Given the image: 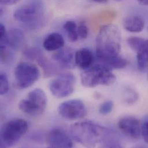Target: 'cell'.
Here are the masks:
<instances>
[{
    "label": "cell",
    "instance_id": "obj_1",
    "mask_svg": "<svg viewBox=\"0 0 148 148\" xmlns=\"http://www.w3.org/2000/svg\"><path fill=\"white\" fill-rule=\"evenodd\" d=\"M121 49V32L114 24L103 26L96 39V56L103 64L118 57Z\"/></svg>",
    "mask_w": 148,
    "mask_h": 148
},
{
    "label": "cell",
    "instance_id": "obj_2",
    "mask_svg": "<svg viewBox=\"0 0 148 148\" xmlns=\"http://www.w3.org/2000/svg\"><path fill=\"white\" fill-rule=\"evenodd\" d=\"M111 131L91 121H82L73 124L69 128V135L75 142L88 147H95L103 143Z\"/></svg>",
    "mask_w": 148,
    "mask_h": 148
},
{
    "label": "cell",
    "instance_id": "obj_3",
    "mask_svg": "<svg viewBox=\"0 0 148 148\" xmlns=\"http://www.w3.org/2000/svg\"><path fill=\"white\" fill-rule=\"evenodd\" d=\"M45 6L41 0H31L17 8L14 18L31 29L41 28L46 21Z\"/></svg>",
    "mask_w": 148,
    "mask_h": 148
},
{
    "label": "cell",
    "instance_id": "obj_4",
    "mask_svg": "<svg viewBox=\"0 0 148 148\" xmlns=\"http://www.w3.org/2000/svg\"><path fill=\"white\" fill-rule=\"evenodd\" d=\"M116 77L107 66L101 64L91 66L81 74V82L86 88H95L99 85H111Z\"/></svg>",
    "mask_w": 148,
    "mask_h": 148
},
{
    "label": "cell",
    "instance_id": "obj_5",
    "mask_svg": "<svg viewBox=\"0 0 148 148\" xmlns=\"http://www.w3.org/2000/svg\"><path fill=\"white\" fill-rule=\"evenodd\" d=\"M28 122L24 119L17 118L9 121L1 129V147L15 145L27 133Z\"/></svg>",
    "mask_w": 148,
    "mask_h": 148
},
{
    "label": "cell",
    "instance_id": "obj_6",
    "mask_svg": "<svg viewBox=\"0 0 148 148\" xmlns=\"http://www.w3.org/2000/svg\"><path fill=\"white\" fill-rule=\"evenodd\" d=\"M47 99L45 92L40 88H36L28 94L27 97L21 100L18 108L23 112L31 116H39L45 111Z\"/></svg>",
    "mask_w": 148,
    "mask_h": 148
},
{
    "label": "cell",
    "instance_id": "obj_7",
    "mask_svg": "<svg viewBox=\"0 0 148 148\" xmlns=\"http://www.w3.org/2000/svg\"><path fill=\"white\" fill-rule=\"evenodd\" d=\"M38 66L29 62H20L14 72V86L18 89H24L32 86L40 77Z\"/></svg>",
    "mask_w": 148,
    "mask_h": 148
},
{
    "label": "cell",
    "instance_id": "obj_8",
    "mask_svg": "<svg viewBox=\"0 0 148 148\" xmlns=\"http://www.w3.org/2000/svg\"><path fill=\"white\" fill-rule=\"evenodd\" d=\"M75 77L72 73L66 72L60 74L49 83V89L56 97L63 98L71 95L74 91Z\"/></svg>",
    "mask_w": 148,
    "mask_h": 148
},
{
    "label": "cell",
    "instance_id": "obj_9",
    "mask_svg": "<svg viewBox=\"0 0 148 148\" xmlns=\"http://www.w3.org/2000/svg\"><path fill=\"white\" fill-rule=\"evenodd\" d=\"M58 111L62 117L69 120L81 119L87 114L85 105L79 99H72L62 103Z\"/></svg>",
    "mask_w": 148,
    "mask_h": 148
},
{
    "label": "cell",
    "instance_id": "obj_10",
    "mask_svg": "<svg viewBox=\"0 0 148 148\" xmlns=\"http://www.w3.org/2000/svg\"><path fill=\"white\" fill-rule=\"evenodd\" d=\"M24 55L28 58L35 60L43 69L46 76H51L58 71V65L49 60L43 54L42 51L37 48L28 49L24 51Z\"/></svg>",
    "mask_w": 148,
    "mask_h": 148
},
{
    "label": "cell",
    "instance_id": "obj_11",
    "mask_svg": "<svg viewBox=\"0 0 148 148\" xmlns=\"http://www.w3.org/2000/svg\"><path fill=\"white\" fill-rule=\"evenodd\" d=\"M47 146L50 148H72L73 142L69 136L62 129L55 128L47 137Z\"/></svg>",
    "mask_w": 148,
    "mask_h": 148
},
{
    "label": "cell",
    "instance_id": "obj_12",
    "mask_svg": "<svg viewBox=\"0 0 148 148\" xmlns=\"http://www.w3.org/2000/svg\"><path fill=\"white\" fill-rule=\"evenodd\" d=\"M119 130L133 139H138L141 134V125L140 121L133 116L122 118L118 123Z\"/></svg>",
    "mask_w": 148,
    "mask_h": 148
},
{
    "label": "cell",
    "instance_id": "obj_13",
    "mask_svg": "<svg viewBox=\"0 0 148 148\" xmlns=\"http://www.w3.org/2000/svg\"><path fill=\"white\" fill-rule=\"evenodd\" d=\"M75 55V52L72 48L62 47L53 54L52 58L60 68L71 69L76 66Z\"/></svg>",
    "mask_w": 148,
    "mask_h": 148
},
{
    "label": "cell",
    "instance_id": "obj_14",
    "mask_svg": "<svg viewBox=\"0 0 148 148\" xmlns=\"http://www.w3.org/2000/svg\"><path fill=\"white\" fill-rule=\"evenodd\" d=\"M24 34L21 29L17 28H12L7 31L5 42L1 46L8 47L13 50H17L24 42Z\"/></svg>",
    "mask_w": 148,
    "mask_h": 148
},
{
    "label": "cell",
    "instance_id": "obj_15",
    "mask_svg": "<svg viewBox=\"0 0 148 148\" xmlns=\"http://www.w3.org/2000/svg\"><path fill=\"white\" fill-rule=\"evenodd\" d=\"M94 56L90 50L86 48H82L75 52V65L79 68L86 69L92 66Z\"/></svg>",
    "mask_w": 148,
    "mask_h": 148
},
{
    "label": "cell",
    "instance_id": "obj_16",
    "mask_svg": "<svg viewBox=\"0 0 148 148\" xmlns=\"http://www.w3.org/2000/svg\"><path fill=\"white\" fill-rule=\"evenodd\" d=\"M65 45V40L62 35L58 32H53L47 35L45 39L43 46L48 51H57Z\"/></svg>",
    "mask_w": 148,
    "mask_h": 148
},
{
    "label": "cell",
    "instance_id": "obj_17",
    "mask_svg": "<svg viewBox=\"0 0 148 148\" xmlns=\"http://www.w3.org/2000/svg\"><path fill=\"white\" fill-rule=\"evenodd\" d=\"M123 28L130 32H140L145 27L144 19L139 16L132 15L124 18L123 20Z\"/></svg>",
    "mask_w": 148,
    "mask_h": 148
},
{
    "label": "cell",
    "instance_id": "obj_18",
    "mask_svg": "<svg viewBox=\"0 0 148 148\" xmlns=\"http://www.w3.org/2000/svg\"><path fill=\"white\" fill-rule=\"evenodd\" d=\"M137 53L138 69L141 72L148 71V39L145 40L143 45Z\"/></svg>",
    "mask_w": 148,
    "mask_h": 148
},
{
    "label": "cell",
    "instance_id": "obj_19",
    "mask_svg": "<svg viewBox=\"0 0 148 148\" xmlns=\"http://www.w3.org/2000/svg\"><path fill=\"white\" fill-rule=\"evenodd\" d=\"M64 29L66 32L68 37L72 42H75L78 39L77 33V25L73 21H68L64 25Z\"/></svg>",
    "mask_w": 148,
    "mask_h": 148
},
{
    "label": "cell",
    "instance_id": "obj_20",
    "mask_svg": "<svg viewBox=\"0 0 148 148\" xmlns=\"http://www.w3.org/2000/svg\"><path fill=\"white\" fill-rule=\"evenodd\" d=\"M127 61L124 58L121 57L120 56L114 57L113 58L110 59L108 61H107L104 65L107 66L110 69H121L125 68L127 65Z\"/></svg>",
    "mask_w": 148,
    "mask_h": 148
},
{
    "label": "cell",
    "instance_id": "obj_21",
    "mask_svg": "<svg viewBox=\"0 0 148 148\" xmlns=\"http://www.w3.org/2000/svg\"><path fill=\"white\" fill-rule=\"evenodd\" d=\"M145 40V39L140 37L132 36L128 38L127 42L131 49L137 52L143 45Z\"/></svg>",
    "mask_w": 148,
    "mask_h": 148
},
{
    "label": "cell",
    "instance_id": "obj_22",
    "mask_svg": "<svg viewBox=\"0 0 148 148\" xmlns=\"http://www.w3.org/2000/svg\"><path fill=\"white\" fill-rule=\"evenodd\" d=\"M9 81L6 74L3 72L0 74V95H4L9 91Z\"/></svg>",
    "mask_w": 148,
    "mask_h": 148
},
{
    "label": "cell",
    "instance_id": "obj_23",
    "mask_svg": "<svg viewBox=\"0 0 148 148\" xmlns=\"http://www.w3.org/2000/svg\"><path fill=\"white\" fill-rule=\"evenodd\" d=\"M114 108V103L111 100L104 101L100 106L99 111L101 115H107L110 113Z\"/></svg>",
    "mask_w": 148,
    "mask_h": 148
},
{
    "label": "cell",
    "instance_id": "obj_24",
    "mask_svg": "<svg viewBox=\"0 0 148 148\" xmlns=\"http://www.w3.org/2000/svg\"><path fill=\"white\" fill-rule=\"evenodd\" d=\"M88 28L86 24L84 22H81L77 26V33L78 38L81 39H85L88 35Z\"/></svg>",
    "mask_w": 148,
    "mask_h": 148
},
{
    "label": "cell",
    "instance_id": "obj_25",
    "mask_svg": "<svg viewBox=\"0 0 148 148\" xmlns=\"http://www.w3.org/2000/svg\"><path fill=\"white\" fill-rule=\"evenodd\" d=\"M138 95L133 90L128 89L125 92V102L130 104L134 103L137 100Z\"/></svg>",
    "mask_w": 148,
    "mask_h": 148
},
{
    "label": "cell",
    "instance_id": "obj_26",
    "mask_svg": "<svg viewBox=\"0 0 148 148\" xmlns=\"http://www.w3.org/2000/svg\"><path fill=\"white\" fill-rule=\"evenodd\" d=\"M1 61L2 63L8 62L10 59V53L7 50L6 46H1Z\"/></svg>",
    "mask_w": 148,
    "mask_h": 148
},
{
    "label": "cell",
    "instance_id": "obj_27",
    "mask_svg": "<svg viewBox=\"0 0 148 148\" xmlns=\"http://www.w3.org/2000/svg\"><path fill=\"white\" fill-rule=\"evenodd\" d=\"M141 134L144 141L148 144V119L141 125Z\"/></svg>",
    "mask_w": 148,
    "mask_h": 148
},
{
    "label": "cell",
    "instance_id": "obj_28",
    "mask_svg": "<svg viewBox=\"0 0 148 148\" xmlns=\"http://www.w3.org/2000/svg\"><path fill=\"white\" fill-rule=\"evenodd\" d=\"M7 35V31L5 28V25L2 24H0V39H1V45L3 44L5 40Z\"/></svg>",
    "mask_w": 148,
    "mask_h": 148
},
{
    "label": "cell",
    "instance_id": "obj_29",
    "mask_svg": "<svg viewBox=\"0 0 148 148\" xmlns=\"http://www.w3.org/2000/svg\"><path fill=\"white\" fill-rule=\"evenodd\" d=\"M20 1L21 0H0V2L2 5L9 6L16 4Z\"/></svg>",
    "mask_w": 148,
    "mask_h": 148
},
{
    "label": "cell",
    "instance_id": "obj_30",
    "mask_svg": "<svg viewBox=\"0 0 148 148\" xmlns=\"http://www.w3.org/2000/svg\"><path fill=\"white\" fill-rule=\"evenodd\" d=\"M137 1L142 5H144V6L148 5V0H137Z\"/></svg>",
    "mask_w": 148,
    "mask_h": 148
},
{
    "label": "cell",
    "instance_id": "obj_31",
    "mask_svg": "<svg viewBox=\"0 0 148 148\" xmlns=\"http://www.w3.org/2000/svg\"><path fill=\"white\" fill-rule=\"evenodd\" d=\"M92 1L99 3H104L107 2V0H92Z\"/></svg>",
    "mask_w": 148,
    "mask_h": 148
},
{
    "label": "cell",
    "instance_id": "obj_32",
    "mask_svg": "<svg viewBox=\"0 0 148 148\" xmlns=\"http://www.w3.org/2000/svg\"><path fill=\"white\" fill-rule=\"evenodd\" d=\"M114 1H121L122 0H114Z\"/></svg>",
    "mask_w": 148,
    "mask_h": 148
}]
</instances>
